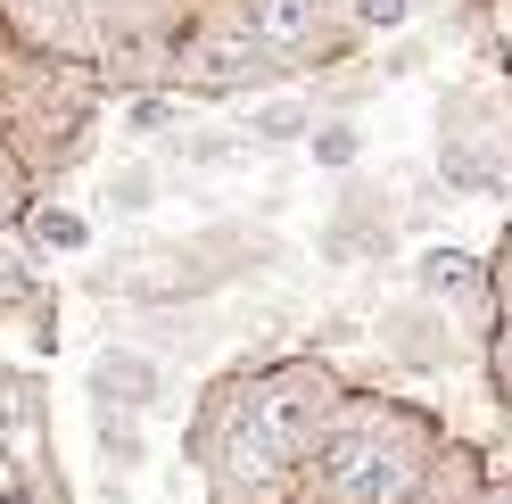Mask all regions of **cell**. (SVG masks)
<instances>
[{"instance_id": "1", "label": "cell", "mask_w": 512, "mask_h": 504, "mask_svg": "<svg viewBox=\"0 0 512 504\" xmlns=\"http://www.w3.org/2000/svg\"><path fill=\"white\" fill-rule=\"evenodd\" d=\"M438 447H446V430H438L430 405L356 389V405L331 430V447L306 463V504H405Z\"/></svg>"}, {"instance_id": "2", "label": "cell", "mask_w": 512, "mask_h": 504, "mask_svg": "<svg viewBox=\"0 0 512 504\" xmlns=\"http://www.w3.org/2000/svg\"><path fill=\"white\" fill-rule=\"evenodd\" d=\"M108 100V67H83V58H0V141L17 149V166L50 182L67 174L91 149V124Z\"/></svg>"}, {"instance_id": "3", "label": "cell", "mask_w": 512, "mask_h": 504, "mask_svg": "<svg viewBox=\"0 0 512 504\" xmlns=\"http://www.w3.org/2000/svg\"><path fill=\"white\" fill-rule=\"evenodd\" d=\"M356 405V389H347V372L331 356H273L248 372V422L256 438H265L273 455H290L298 471L331 447L339 414Z\"/></svg>"}, {"instance_id": "4", "label": "cell", "mask_w": 512, "mask_h": 504, "mask_svg": "<svg viewBox=\"0 0 512 504\" xmlns=\"http://www.w3.org/2000/svg\"><path fill=\"white\" fill-rule=\"evenodd\" d=\"M273 83H290V67L248 34L240 0L190 17V34L174 42V91L182 100H248V91H273Z\"/></svg>"}, {"instance_id": "5", "label": "cell", "mask_w": 512, "mask_h": 504, "mask_svg": "<svg viewBox=\"0 0 512 504\" xmlns=\"http://www.w3.org/2000/svg\"><path fill=\"white\" fill-rule=\"evenodd\" d=\"M240 17L290 75H323V67L347 58V42H356L347 0H240Z\"/></svg>"}, {"instance_id": "6", "label": "cell", "mask_w": 512, "mask_h": 504, "mask_svg": "<svg viewBox=\"0 0 512 504\" xmlns=\"http://www.w3.org/2000/svg\"><path fill=\"white\" fill-rule=\"evenodd\" d=\"M0 17H9V50L100 67V9L91 0H0Z\"/></svg>"}, {"instance_id": "7", "label": "cell", "mask_w": 512, "mask_h": 504, "mask_svg": "<svg viewBox=\"0 0 512 504\" xmlns=\"http://www.w3.org/2000/svg\"><path fill=\"white\" fill-rule=\"evenodd\" d=\"M166 356L157 348H133V339H116V348L91 356L83 372V397H91V414H157L166 405Z\"/></svg>"}, {"instance_id": "8", "label": "cell", "mask_w": 512, "mask_h": 504, "mask_svg": "<svg viewBox=\"0 0 512 504\" xmlns=\"http://www.w3.org/2000/svg\"><path fill=\"white\" fill-rule=\"evenodd\" d=\"M413 290L438 298L446 314H479V306H496V281H488V257H471V248L455 240H438L413 257Z\"/></svg>"}, {"instance_id": "9", "label": "cell", "mask_w": 512, "mask_h": 504, "mask_svg": "<svg viewBox=\"0 0 512 504\" xmlns=\"http://www.w3.org/2000/svg\"><path fill=\"white\" fill-rule=\"evenodd\" d=\"M455 116L438 124V182H455V191H504V141L496 133H471V116H463V100H446Z\"/></svg>"}, {"instance_id": "10", "label": "cell", "mask_w": 512, "mask_h": 504, "mask_svg": "<svg viewBox=\"0 0 512 504\" xmlns=\"http://www.w3.org/2000/svg\"><path fill=\"white\" fill-rule=\"evenodd\" d=\"M405 504H496V471H488V455H479L471 438H446L422 463V480H413Z\"/></svg>"}, {"instance_id": "11", "label": "cell", "mask_w": 512, "mask_h": 504, "mask_svg": "<svg viewBox=\"0 0 512 504\" xmlns=\"http://www.w3.org/2000/svg\"><path fill=\"white\" fill-rule=\"evenodd\" d=\"M380 339H389V356H405L413 372H438V364H455V331H446V306H397V314H380Z\"/></svg>"}, {"instance_id": "12", "label": "cell", "mask_w": 512, "mask_h": 504, "mask_svg": "<svg viewBox=\"0 0 512 504\" xmlns=\"http://www.w3.org/2000/svg\"><path fill=\"white\" fill-rule=\"evenodd\" d=\"M34 438H50V397L25 364H0V455L34 447Z\"/></svg>"}, {"instance_id": "13", "label": "cell", "mask_w": 512, "mask_h": 504, "mask_svg": "<svg viewBox=\"0 0 512 504\" xmlns=\"http://www.w3.org/2000/svg\"><path fill=\"white\" fill-rule=\"evenodd\" d=\"M397 232H389V215H372V191L356 182V191L339 199V215H331V232H323V257L331 265H356V257H380Z\"/></svg>"}, {"instance_id": "14", "label": "cell", "mask_w": 512, "mask_h": 504, "mask_svg": "<svg viewBox=\"0 0 512 504\" xmlns=\"http://www.w3.org/2000/svg\"><path fill=\"white\" fill-rule=\"evenodd\" d=\"M323 116L331 108L314 100V83L306 91H281V100H265V108L248 116V141L256 149H290V141H314V124H323Z\"/></svg>"}, {"instance_id": "15", "label": "cell", "mask_w": 512, "mask_h": 504, "mask_svg": "<svg viewBox=\"0 0 512 504\" xmlns=\"http://www.w3.org/2000/svg\"><path fill=\"white\" fill-rule=\"evenodd\" d=\"M50 290H42V248L25 240V224L17 232H0V314H34Z\"/></svg>"}, {"instance_id": "16", "label": "cell", "mask_w": 512, "mask_h": 504, "mask_svg": "<svg viewBox=\"0 0 512 504\" xmlns=\"http://www.w3.org/2000/svg\"><path fill=\"white\" fill-rule=\"evenodd\" d=\"M25 240H34L42 248V257H75V248H91V215H75L67 199H34V207H25Z\"/></svg>"}, {"instance_id": "17", "label": "cell", "mask_w": 512, "mask_h": 504, "mask_svg": "<svg viewBox=\"0 0 512 504\" xmlns=\"http://www.w3.org/2000/svg\"><path fill=\"white\" fill-rule=\"evenodd\" d=\"M91 447H100V471H141L149 447H141V414H91Z\"/></svg>"}, {"instance_id": "18", "label": "cell", "mask_w": 512, "mask_h": 504, "mask_svg": "<svg viewBox=\"0 0 512 504\" xmlns=\"http://www.w3.org/2000/svg\"><path fill=\"white\" fill-rule=\"evenodd\" d=\"M256 141H248V124H232V133H174V166L190 174H207V166H240Z\"/></svg>"}, {"instance_id": "19", "label": "cell", "mask_w": 512, "mask_h": 504, "mask_svg": "<svg viewBox=\"0 0 512 504\" xmlns=\"http://www.w3.org/2000/svg\"><path fill=\"white\" fill-rule=\"evenodd\" d=\"M306 157H314L323 174H347V166L364 157V133H356V116H323V124H314V141H306Z\"/></svg>"}, {"instance_id": "20", "label": "cell", "mask_w": 512, "mask_h": 504, "mask_svg": "<svg viewBox=\"0 0 512 504\" xmlns=\"http://www.w3.org/2000/svg\"><path fill=\"white\" fill-rule=\"evenodd\" d=\"M100 207H108V215H149V207H157V174H149V166H116V174L100 182Z\"/></svg>"}, {"instance_id": "21", "label": "cell", "mask_w": 512, "mask_h": 504, "mask_svg": "<svg viewBox=\"0 0 512 504\" xmlns=\"http://www.w3.org/2000/svg\"><path fill=\"white\" fill-rule=\"evenodd\" d=\"M34 199H42V182H34V174L17 166V149H9V141H0V232H17V224H25V207H34Z\"/></svg>"}, {"instance_id": "22", "label": "cell", "mask_w": 512, "mask_h": 504, "mask_svg": "<svg viewBox=\"0 0 512 504\" xmlns=\"http://www.w3.org/2000/svg\"><path fill=\"white\" fill-rule=\"evenodd\" d=\"M174 100H182V91H166V83H157V91H133V116H124V133H133V141H157V133H166L174 141Z\"/></svg>"}, {"instance_id": "23", "label": "cell", "mask_w": 512, "mask_h": 504, "mask_svg": "<svg viewBox=\"0 0 512 504\" xmlns=\"http://www.w3.org/2000/svg\"><path fill=\"white\" fill-rule=\"evenodd\" d=\"M488 397L512 414V306L488 323Z\"/></svg>"}, {"instance_id": "24", "label": "cell", "mask_w": 512, "mask_h": 504, "mask_svg": "<svg viewBox=\"0 0 512 504\" xmlns=\"http://www.w3.org/2000/svg\"><path fill=\"white\" fill-rule=\"evenodd\" d=\"M413 9H422V0H347V25H356V34H397Z\"/></svg>"}, {"instance_id": "25", "label": "cell", "mask_w": 512, "mask_h": 504, "mask_svg": "<svg viewBox=\"0 0 512 504\" xmlns=\"http://www.w3.org/2000/svg\"><path fill=\"white\" fill-rule=\"evenodd\" d=\"M488 281H496V314H504V306H512V224H504L496 257H488Z\"/></svg>"}, {"instance_id": "26", "label": "cell", "mask_w": 512, "mask_h": 504, "mask_svg": "<svg viewBox=\"0 0 512 504\" xmlns=\"http://www.w3.org/2000/svg\"><path fill=\"white\" fill-rule=\"evenodd\" d=\"M0 58H9V50H0Z\"/></svg>"}]
</instances>
